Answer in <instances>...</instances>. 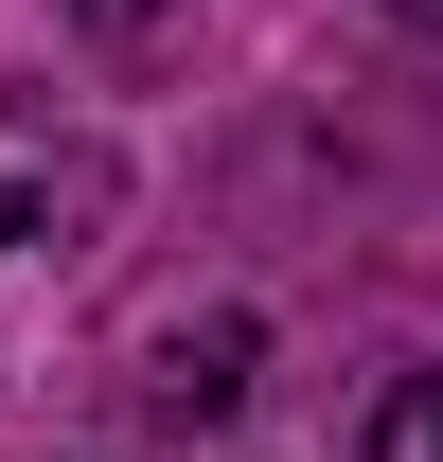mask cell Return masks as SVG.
<instances>
[{
    "instance_id": "cell-2",
    "label": "cell",
    "mask_w": 443,
    "mask_h": 462,
    "mask_svg": "<svg viewBox=\"0 0 443 462\" xmlns=\"http://www.w3.org/2000/svg\"><path fill=\"white\" fill-rule=\"evenodd\" d=\"M373 462H443V374H408V392L373 409Z\"/></svg>"
},
{
    "instance_id": "cell-1",
    "label": "cell",
    "mask_w": 443,
    "mask_h": 462,
    "mask_svg": "<svg viewBox=\"0 0 443 462\" xmlns=\"http://www.w3.org/2000/svg\"><path fill=\"white\" fill-rule=\"evenodd\" d=\"M231 392H249V320H177L160 374H142V409H160V427H213Z\"/></svg>"
},
{
    "instance_id": "cell-3",
    "label": "cell",
    "mask_w": 443,
    "mask_h": 462,
    "mask_svg": "<svg viewBox=\"0 0 443 462\" xmlns=\"http://www.w3.org/2000/svg\"><path fill=\"white\" fill-rule=\"evenodd\" d=\"M18 231H36V196H18V178H0V249H18Z\"/></svg>"
}]
</instances>
